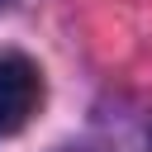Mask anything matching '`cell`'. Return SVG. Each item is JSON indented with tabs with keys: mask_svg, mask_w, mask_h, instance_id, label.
<instances>
[{
	"mask_svg": "<svg viewBox=\"0 0 152 152\" xmlns=\"http://www.w3.org/2000/svg\"><path fill=\"white\" fill-rule=\"evenodd\" d=\"M43 100V76L24 52H5L0 57V138L19 133Z\"/></svg>",
	"mask_w": 152,
	"mask_h": 152,
	"instance_id": "6da1fadb",
	"label": "cell"
}]
</instances>
